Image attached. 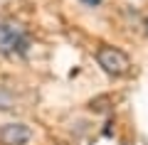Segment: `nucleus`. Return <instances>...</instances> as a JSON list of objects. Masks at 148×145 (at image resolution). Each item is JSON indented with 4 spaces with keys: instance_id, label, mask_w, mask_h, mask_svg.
Masks as SVG:
<instances>
[{
    "instance_id": "nucleus-1",
    "label": "nucleus",
    "mask_w": 148,
    "mask_h": 145,
    "mask_svg": "<svg viewBox=\"0 0 148 145\" xmlns=\"http://www.w3.org/2000/svg\"><path fill=\"white\" fill-rule=\"evenodd\" d=\"M32 49V35L22 22L0 20V57L3 59H22Z\"/></svg>"
},
{
    "instance_id": "nucleus-2",
    "label": "nucleus",
    "mask_w": 148,
    "mask_h": 145,
    "mask_svg": "<svg viewBox=\"0 0 148 145\" xmlns=\"http://www.w3.org/2000/svg\"><path fill=\"white\" fill-rule=\"evenodd\" d=\"M94 59L99 64V69L111 79H123L133 71V62L123 49L114 44H99L94 49Z\"/></svg>"
},
{
    "instance_id": "nucleus-3",
    "label": "nucleus",
    "mask_w": 148,
    "mask_h": 145,
    "mask_svg": "<svg viewBox=\"0 0 148 145\" xmlns=\"http://www.w3.org/2000/svg\"><path fill=\"white\" fill-rule=\"evenodd\" d=\"M35 130L25 120H8L0 125V145H30Z\"/></svg>"
},
{
    "instance_id": "nucleus-4",
    "label": "nucleus",
    "mask_w": 148,
    "mask_h": 145,
    "mask_svg": "<svg viewBox=\"0 0 148 145\" xmlns=\"http://www.w3.org/2000/svg\"><path fill=\"white\" fill-rule=\"evenodd\" d=\"M17 108V93L10 86L0 84V113H8V111Z\"/></svg>"
},
{
    "instance_id": "nucleus-5",
    "label": "nucleus",
    "mask_w": 148,
    "mask_h": 145,
    "mask_svg": "<svg viewBox=\"0 0 148 145\" xmlns=\"http://www.w3.org/2000/svg\"><path fill=\"white\" fill-rule=\"evenodd\" d=\"M82 5H86V7H99L101 5V0H79Z\"/></svg>"
},
{
    "instance_id": "nucleus-6",
    "label": "nucleus",
    "mask_w": 148,
    "mask_h": 145,
    "mask_svg": "<svg viewBox=\"0 0 148 145\" xmlns=\"http://www.w3.org/2000/svg\"><path fill=\"white\" fill-rule=\"evenodd\" d=\"M143 32H146V37H148V17H146V22H143Z\"/></svg>"
}]
</instances>
